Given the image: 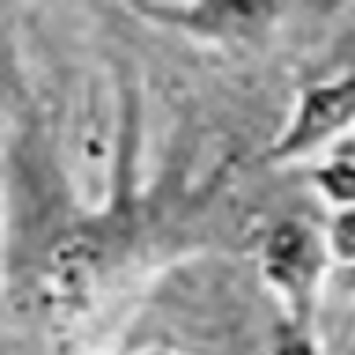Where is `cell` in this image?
<instances>
[{"mask_svg": "<svg viewBox=\"0 0 355 355\" xmlns=\"http://www.w3.org/2000/svg\"><path fill=\"white\" fill-rule=\"evenodd\" d=\"M318 200H326L333 211H352L355 207V155H329L326 163L315 166L311 174Z\"/></svg>", "mask_w": 355, "mask_h": 355, "instance_id": "277c9868", "label": "cell"}, {"mask_svg": "<svg viewBox=\"0 0 355 355\" xmlns=\"http://www.w3.org/2000/svg\"><path fill=\"white\" fill-rule=\"evenodd\" d=\"M148 355H178V352H148Z\"/></svg>", "mask_w": 355, "mask_h": 355, "instance_id": "ba28073f", "label": "cell"}, {"mask_svg": "<svg viewBox=\"0 0 355 355\" xmlns=\"http://www.w3.org/2000/svg\"><path fill=\"white\" fill-rule=\"evenodd\" d=\"M329 266L326 233H318L307 218H277L259 244V277L266 293L277 300L282 318L300 326H315Z\"/></svg>", "mask_w": 355, "mask_h": 355, "instance_id": "6da1fadb", "label": "cell"}, {"mask_svg": "<svg viewBox=\"0 0 355 355\" xmlns=\"http://www.w3.org/2000/svg\"><path fill=\"white\" fill-rule=\"evenodd\" d=\"M326 248L333 266L355 270V207L352 211H333L326 226Z\"/></svg>", "mask_w": 355, "mask_h": 355, "instance_id": "8992f818", "label": "cell"}, {"mask_svg": "<svg viewBox=\"0 0 355 355\" xmlns=\"http://www.w3.org/2000/svg\"><path fill=\"white\" fill-rule=\"evenodd\" d=\"M266 355H322V344H318L315 326H300V322L277 318V326L270 329Z\"/></svg>", "mask_w": 355, "mask_h": 355, "instance_id": "5b68a950", "label": "cell"}, {"mask_svg": "<svg viewBox=\"0 0 355 355\" xmlns=\"http://www.w3.org/2000/svg\"><path fill=\"white\" fill-rule=\"evenodd\" d=\"M344 288H348V293H355V270H344Z\"/></svg>", "mask_w": 355, "mask_h": 355, "instance_id": "52a82bcc", "label": "cell"}, {"mask_svg": "<svg viewBox=\"0 0 355 355\" xmlns=\"http://www.w3.org/2000/svg\"><path fill=\"white\" fill-rule=\"evenodd\" d=\"M130 11L144 22L218 49H244L266 37L285 15V8L270 0H189V4L159 0V4H130Z\"/></svg>", "mask_w": 355, "mask_h": 355, "instance_id": "3957f363", "label": "cell"}, {"mask_svg": "<svg viewBox=\"0 0 355 355\" xmlns=\"http://www.w3.org/2000/svg\"><path fill=\"white\" fill-rule=\"evenodd\" d=\"M355 130V71L322 78L300 89L285 126L277 130L263 159L270 166H293L315 159Z\"/></svg>", "mask_w": 355, "mask_h": 355, "instance_id": "7a4b0ae2", "label": "cell"}]
</instances>
